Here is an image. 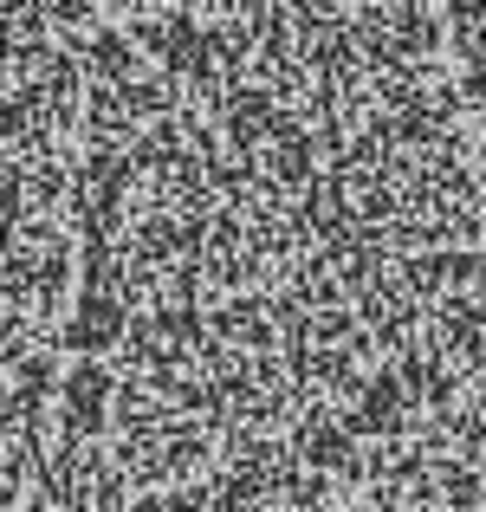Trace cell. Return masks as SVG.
<instances>
[{"label":"cell","instance_id":"3957f363","mask_svg":"<svg viewBox=\"0 0 486 512\" xmlns=\"http://www.w3.org/2000/svg\"><path fill=\"white\" fill-rule=\"evenodd\" d=\"M441 20H448L454 59H467L474 46H486V0H441Z\"/></svg>","mask_w":486,"mask_h":512},{"label":"cell","instance_id":"6da1fadb","mask_svg":"<svg viewBox=\"0 0 486 512\" xmlns=\"http://www.w3.org/2000/svg\"><path fill=\"white\" fill-rule=\"evenodd\" d=\"M85 20L78 0H0V156H78Z\"/></svg>","mask_w":486,"mask_h":512},{"label":"cell","instance_id":"7a4b0ae2","mask_svg":"<svg viewBox=\"0 0 486 512\" xmlns=\"http://www.w3.org/2000/svg\"><path fill=\"white\" fill-rule=\"evenodd\" d=\"M91 20H137V13H214L234 0H78Z\"/></svg>","mask_w":486,"mask_h":512}]
</instances>
